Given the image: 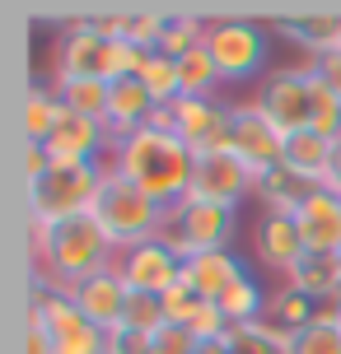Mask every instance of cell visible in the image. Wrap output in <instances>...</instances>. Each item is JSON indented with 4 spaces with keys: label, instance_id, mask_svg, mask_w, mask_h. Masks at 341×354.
I'll use <instances>...</instances> for the list:
<instances>
[{
    "label": "cell",
    "instance_id": "20",
    "mask_svg": "<svg viewBox=\"0 0 341 354\" xmlns=\"http://www.w3.org/2000/svg\"><path fill=\"white\" fill-rule=\"evenodd\" d=\"M281 284L308 294L313 303L341 299V257H337V252H304V257L295 261V270H290Z\"/></svg>",
    "mask_w": 341,
    "mask_h": 354
},
{
    "label": "cell",
    "instance_id": "27",
    "mask_svg": "<svg viewBox=\"0 0 341 354\" xmlns=\"http://www.w3.org/2000/svg\"><path fill=\"white\" fill-rule=\"evenodd\" d=\"M145 84V93L155 98V107H173L182 98V80H178V61L173 56H164V52H155L150 61L141 66V75H136Z\"/></svg>",
    "mask_w": 341,
    "mask_h": 354
},
{
    "label": "cell",
    "instance_id": "6",
    "mask_svg": "<svg viewBox=\"0 0 341 354\" xmlns=\"http://www.w3.org/2000/svg\"><path fill=\"white\" fill-rule=\"evenodd\" d=\"M234 229H238V210L206 205V201H192V196H182L168 210V219H164V238H168V248L178 252L182 261H192L201 252L234 248Z\"/></svg>",
    "mask_w": 341,
    "mask_h": 354
},
{
    "label": "cell",
    "instance_id": "42",
    "mask_svg": "<svg viewBox=\"0 0 341 354\" xmlns=\"http://www.w3.org/2000/svg\"><path fill=\"white\" fill-rule=\"evenodd\" d=\"M337 331H341V322H337Z\"/></svg>",
    "mask_w": 341,
    "mask_h": 354
},
{
    "label": "cell",
    "instance_id": "17",
    "mask_svg": "<svg viewBox=\"0 0 341 354\" xmlns=\"http://www.w3.org/2000/svg\"><path fill=\"white\" fill-rule=\"evenodd\" d=\"M295 224H299V233H304L308 252H337L341 257V196H332L327 187H318V192L299 205Z\"/></svg>",
    "mask_w": 341,
    "mask_h": 354
},
{
    "label": "cell",
    "instance_id": "2",
    "mask_svg": "<svg viewBox=\"0 0 341 354\" xmlns=\"http://www.w3.org/2000/svg\"><path fill=\"white\" fill-rule=\"evenodd\" d=\"M33 257L42 270V284H52L61 294H75V284L94 280L117 266V248L112 238L98 229L94 214H75L47 229H33Z\"/></svg>",
    "mask_w": 341,
    "mask_h": 354
},
{
    "label": "cell",
    "instance_id": "34",
    "mask_svg": "<svg viewBox=\"0 0 341 354\" xmlns=\"http://www.w3.org/2000/svg\"><path fill=\"white\" fill-rule=\"evenodd\" d=\"M164 299V317L173 322V326H187V317L197 313V303H201V294L192 289V280H178L168 294H159Z\"/></svg>",
    "mask_w": 341,
    "mask_h": 354
},
{
    "label": "cell",
    "instance_id": "14",
    "mask_svg": "<svg viewBox=\"0 0 341 354\" xmlns=\"http://www.w3.org/2000/svg\"><path fill=\"white\" fill-rule=\"evenodd\" d=\"M304 233L295 224V214H262L257 219V229H252V261L276 270L281 280H286L295 261L304 257Z\"/></svg>",
    "mask_w": 341,
    "mask_h": 354
},
{
    "label": "cell",
    "instance_id": "11",
    "mask_svg": "<svg viewBox=\"0 0 341 354\" xmlns=\"http://www.w3.org/2000/svg\"><path fill=\"white\" fill-rule=\"evenodd\" d=\"M117 275L126 280V289H145V294H168L182 280V257L168 248V238H150L136 248L117 252Z\"/></svg>",
    "mask_w": 341,
    "mask_h": 354
},
{
    "label": "cell",
    "instance_id": "40",
    "mask_svg": "<svg viewBox=\"0 0 341 354\" xmlns=\"http://www.w3.org/2000/svg\"><path fill=\"white\" fill-rule=\"evenodd\" d=\"M323 187H327L332 196H341V140H337V154H332V168H327Z\"/></svg>",
    "mask_w": 341,
    "mask_h": 354
},
{
    "label": "cell",
    "instance_id": "31",
    "mask_svg": "<svg viewBox=\"0 0 341 354\" xmlns=\"http://www.w3.org/2000/svg\"><path fill=\"white\" fill-rule=\"evenodd\" d=\"M201 42H206V19L201 15H168V24H164V42H159V52L164 56H173V61H182L187 52H197Z\"/></svg>",
    "mask_w": 341,
    "mask_h": 354
},
{
    "label": "cell",
    "instance_id": "7",
    "mask_svg": "<svg viewBox=\"0 0 341 354\" xmlns=\"http://www.w3.org/2000/svg\"><path fill=\"white\" fill-rule=\"evenodd\" d=\"M252 103L262 107V117H267L281 136H299V131H313V93H308V66H281V71H271L257 93H252Z\"/></svg>",
    "mask_w": 341,
    "mask_h": 354
},
{
    "label": "cell",
    "instance_id": "24",
    "mask_svg": "<svg viewBox=\"0 0 341 354\" xmlns=\"http://www.w3.org/2000/svg\"><path fill=\"white\" fill-rule=\"evenodd\" d=\"M52 88L61 93V103L71 107L75 117H89V122L108 117V98H112L108 80H66V75H52Z\"/></svg>",
    "mask_w": 341,
    "mask_h": 354
},
{
    "label": "cell",
    "instance_id": "4",
    "mask_svg": "<svg viewBox=\"0 0 341 354\" xmlns=\"http://www.w3.org/2000/svg\"><path fill=\"white\" fill-rule=\"evenodd\" d=\"M108 163H52L42 177L28 182V219L33 229L75 219V214H89L94 196L103 187Z\"/></svg>",
    "mask_w": 341,
    "mask_h": 354
},
{
    "label": "cell",
    "instance_id": "35",
    "mask_svg": "<svg viewBox=\"0 0 341 354\" xmlns=\"http://www.w3.org/2000/svg\"><path fill=\"white\" fill-rule=\"evenodd\" d=\"M150 354H197V340L187 336L182 326H173V322H168V326H159V331H155V350H150Z\"/></svg>",
    "mask_w": 341,
    "mask_h": 354
},
{
    "label": "cell",
    "instance_id": "28",
    "mask_svg": "<svg viewBox=\"0 0 341 354\" xmlns=\"http://www.w3.org/2000/svg\"><path fill=\"white\" fill-rule=\"evenodd\" d=\"M267 317L276 322V326H286V331H304V326H313V317H318V303L308 299V294H299V289L281 284V289H271Z\"/></svg>",
    "mask_w": 341,
    "mask_h": 354
},
{
    "label": "cell",
    "instance_id": "22",
    "mask_svg": "<svg viewBox=\"0 0 341 354\" xmlns=\"http://www.w3.org/2000/svg\"><path fill=\"white\" fill-rule=\"evenodd\" d=\"M332 154H337V140H327V136H318V131H299V136H290L286 140V168L290 173H299L304 182H313V187H323L327 168H332Z\"/></svg>",
    "mask_w": 341,
    "mask_h": 354
},
{
    "label": "cell",
    "instance_id": "41",
    "mask_svg": "<svg viewBox=\"0 0 341 354\" xmlns=\"http://www.w3.org/2000/svg\"><path fill=\"white\" fill-rule=\"evenodd\" d=\"M197 354H234V350H229V340L220 336V340H201V345H197Z\"/></svg>",
    "mask_w": 341,
    "mask_h": 354
},
{
    "label": "cell",
    "instance_id": "38",
    "mask_svg": "<svg viewBox=\"0 0 341 354\" xmlns=\"http://www.w3.org/2000/svg\"><path fill=\"white\" fill-rule=\"evenodd\" d=\"M47 168H52V154H47L42 145H24V173H28V182L42 177Z\"/></svg>",
    "mask_w": 341,
    "mask_h": 354
},
{
    "label": "cell",
    "instance_id": "8",
    "mask_svg": "<svg viewBox=\"0 0 341 354\" xmlns=\"http://www.w3.org/2000/svg\"><path fill=\"white\" fill-rule=\"evenodd\" d=\"M229 154L243 163L257 182H262L271 168H281V159H286V136H281V131L262 117V107L252 103V98H248V103H234Z\"/></svg>",
    "mask_w": 341,
    "mask_h": 354
},
{
    "label": "cell",
    "instance_id": "16",
    "mask_svg": "<svg viewBox=\"0 0 341 354\" xmlns=\"http://www.w3.org/2000/svg\"><path fill=\"white\" fill-rule=\"evenodd\" d=\"M248 275H252V261L238 257L234 248L201 252V257H192V261H182V280H192V289H197L201 299H211V303H220L234 284L248 280Z\"/></svg>",
    "mask_w": 341,
    "mask_h": 354
},
{
    "label": "cell",
    "instance_id": "9",
    "mask_svg": "<svg viewBox=\"0 0 341 354\" xmlns=\"http://www.w3.org/2000/svg\"><path fill=\"white\" fill-rule=\"evenodd\" d=\"M173 136L192 154H225L229 149V126H234V103L225 98H178L168 107Z\"/></svg>",
    "mask_w": 341,
    "mask_h": 354
},
{
    "label": "cell",
    "instance_id": "23",
    "mask_svg": "<svg viewBox=\"0 0 341 354\" xmlns=\"http://www.w3.org/2000/svg\"><path fill=\"white\" fill-rule=\"evenodd\" d=\"M61 93L52 84H33L28 88V98H24V112H19V126H24V145H47L52 140V131L61 126Z\"/></svg>",
    "mask_w": 341,
    "mask_h": 354
},
{
    "label": "cell",
    "instance_id": "39",
    "mask_svg": "<svg viewBox=\"0 0 341 354\" xmlns=\"http://www.w3.org/2000/svg\"><path fill=\"white\" fill-rule=\"evenodd\" d=\"M313 71L323 75L327 84L337 88V98H341V52H332V56H323V61H313Z\"/></svg>",
    "mask_w": 341,
    "mask_h": 354
},
{
    "label": "cell",
    "instance_id": "29",
    "mask_svg": "<svg viewBox=\"0 0 341 354\" xmlns=\"http://www.w3.org/2000/svg\"><path fill=\"white\" fill-rule=\"evenodd\" d=\"M267 303H271V294L257 284V275H248V280H238L220 299V308H225V317H229V326H243V322H262L267 317Z\"/></svg>",
    "mask_w": 341,
    "mask_h": 354
},
{
    "label": "cell",
    "instance_id": "21",
    "mask_svg": "<svg viewBox=\"0 0 341 354\" xmlns=\"http://www.w3.org/2000/svg\"><path fill=\"white\" fill-rule=\"evenodd\" d=\"M318 192L313 182H304L299 173H290L286 163L281 168H271L262 182H257V205H262V214H299V205H304L308 196Z\"/></svg>",
    "mask_w": 341,
    "mask_h": 354
},
{
    "label": "cell",
    "instance_id": "36",
    "mask_svg": "<svg viewBox=\"0 0 341 354\" xmlns=\"http://www.w3.org/2000/svg\"><path fill=\"white\" fill-rule=\"evenodd\" d=\"M150 350H155V336L131 331V326H122V331L108 336V354H150Z\"/></svg>",
    "mask_w": 341,
    "mask_h": 354
},
{
    "label": "cell",
    "instance_id": "10",
    "mask_svg": "<svg viewBox=\"0 0 341 354\" xmlns=\"http://www.w3.org/2000/svg\"><path fill=\"white\" fill-rule=\"evenodd\" d=\"M192 201H206V205H225V210H238L243 201L257 196V177L234 159L229 149L225 154H197L192 163V187H187Z\"/></svg>",
    "mask_w": 341,
    "mask_h": 354
},
{
    "label": "cell",
    "instance_id": "3",
    "mask_svg": "<svg viewBox=\"0 0 341 354\" xmlns=\"http://www.w3.org/2000/svg\"><path fill=\"white\" fill-rule=\"evenodd\" d=\"M89 214L98 219V229L112 238V248H117V252L136 248V243H150V238H159V233H164V219H168V210H164V205H155L141 187H131V182H126V177H117L112 168L103 173V187H98V196H94Z\"/></svg>",
    "mask_w": 341,
    "mask_h": 354
},
{
    "label": "cell",
    "instance_id": "5",
    "mask_svg": "<svg viewBox=\"0 0 341 354\" xmlns=\"http://www.w3.org/2000/svg\"><path fill=\"white\" fill-rule=\"evenodd\" d=\"M206 52L220 66L225 84L267 80V28L257 19H206Z\"/></svg>",
    "mask_w": 341,
    "mask_h": 354
},
{
    "label": "cell",
    "instance_id": "33",
    "mask_svg": "<svg viewBox=\"0 0 341 354\" xmlns=\"http://www.w3.org/2000/svg\"><path fill=\"white\" fill-rule=\"evenodd\" d=\"M290 354H341V331H332V326H304L290 340Z\"/></svg>",
    "mask_w": 341,
    "mask_h": 354
},
{
    "label": "cell",
    "instance_id": "30",
    "mask_svg": "<svg viewBox=\"0 0 341 354\" xmlns=\"http://www.w3.org/2000/svg\"><path fill=\"white\" fill-rule=\"evenodd\" d=\"M308 93H313V131L327 136V140H341V98L337 88L313 71V61H308Z\"/></svg>",
    "mask_w": 341,
    "mask_h": 354
},
{
    "label": "cell",
    "instance_id": "19",
    "mask_svg": "<svg viewBox=\"0 0 341 354\" xmlns=\"http://www.w3.org/2000/svg\"><path fill=\"white\" fill-rule=\"evenodd\" d=\"M150 122H155V98L145 93V84L141 80H117L112 84V98H108V117H103L112 145L136 136V131H145Z\"/></svg>",
    "mask_w": 341,
    "mask_h": 354
},
{
    "label": "cell",
    "instance_id": "1",
    "mask_svg": "<svg viewBox=\"0 0 341 354\" xmlns=\"http://www.w3.org/2000/svg\"><path fill=\"white\" fill-rule=\"evenodd\" d=\"M192 163H197V154L173 131L145 126V131H136V136L112 145L108 168L117 177H126L131 187H141L155 205L173 210L182 196H187V187H192Z\"/></svg>",
    "mask_w": 341,
    "mask_h": 354
},
{
    "label": "cell",
    "instance_id": "15",
    "mask_svg": "<svg viewBox=\"0 0 341 354\" xmlns=\"http://www.w3.org/2000/svg\"><path fill=\"white\" fill-rule=\"evenodd\" d=\"M75 308L85 313V322L89 326H98V331H122L126 322V299H131V289H126V280L117 275V266L112 270H103V275H94V280L75 284Z\"/></svg>",
    "mask_w": 341,
    "mask_h": 354
},
{
    "label": "cell",
    "instance_id": "25",
    "mask_svg": "<svg viewBox=\"0 0 341 354\" xmlns=\"http://www.w3.org/2000/svg\"><path fill=\"white\" fill-rule=\"evenodd\" d=\"M229 350L234 354H290V340H295V331H286V326H276L271 317L262 322H243V326H229Z\"/></svg>",
    "mask_w": 341,
    "mask_h": 354
},
{
    "label": "cell",
    "instance_id": "32",
    "mask_svg": "<svg viewBox=\"0 0 341 354\" xmlns=\"http://www.w3.org/2000/svg\"><path fill=\"white\" fill-rule=\"evenodd\" d=\"M164 24L168 15L164 10H131V24H126V42L141 47V52H159L164 42Z\"/></svg>",
    "mask_w": 341,
    "mask_h": 354
},
{
    "label": "cell",
    "instance_id": "26",
    "mask_svg": "<svg viewBox=\"0 0 341 354\" xmlns=\"http://www.w3.org/2000/svg\"><path fill=\"white\" fill-rule=\"evenodd\" d=\"M178 80H182V98H216V88L225 84V80H220V66L211 61V52H206V42L178 61Z\"/></svg>",
    "mask_w": 341,
    "mask_h": 354
},
{
    "label": "cell",
    "instance_id": "18",
    "mask_svg": "<svg viewBox=\"0 0 341 354\" xmlns=\"http://www.w3.org/2000/svg\"><path fill=\"white\" fill-rule=\"evenodd\" d=\"M281 37L299 42L308 52V61H323V56L341 52V10H313V15H290L276 19Z\"/></svg>",
    "mask_w": 341,
    "mask_h": 354
},
{
    "label": "cell",
    "instance_id": "13",
    "mask_svg": "<svg viewBox=\"0 0 341 354\" xmlns=\"http://www.w3.org/2000/svg\"><path fill=\"white\" fill-rule=\"evenodd\" d=\"M52 163H108L112 159V136L103 122L75 117L71 107L61 112V126L52 131V140L42 145Z\"/></svg>",
    "mask_w": 341,
    "mask_h": 354
},
{
    "label": "cell",
    "instance_id": "12",
    "mask_svg": "<svg viewBox=\"0 0 341 354\" xmlns=\"http://www.w3.org/2000/svg\"><path fill=\"white\" fill-rule=\"evenodd\" d=\"M108 61H112V37H103L89 19H75L71 28L56 42V66L52 75L66 80H108Z\"/></svg>",
    "mask_w": 341,
    "mask_h": 354
},
{
    "label": "cell",
    "instance_id": "37",
    "mask_svg": "<svg viewBox=\"0 0 341 354\" xmlns=\"http://www.w3.org/2000/svg\"><path fill=\"white\" fill-rule=\"evenodd\" d=\"M24 354H52V331L33 313H28V326H24Z\"/></svg>",
    "mask_w": 341,
    "mask_h": 354
}]
</instances>
